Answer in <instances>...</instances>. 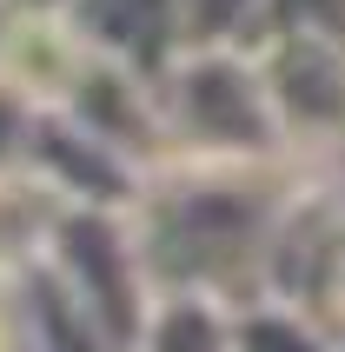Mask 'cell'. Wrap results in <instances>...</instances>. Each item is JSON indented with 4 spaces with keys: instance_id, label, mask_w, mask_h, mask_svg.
I'll list each match as a JSON object with an SVG mask.
<instances>
[{
    "instance_id": "obj_1",
    "label": "cell",
    "mask_w": 345,
    "mask_h": 352,
    "mask_svg": "<svg viewBox=\"0 0 345 352\" xmlns=\"http://www.w3.org/2000/svg\"><path fill=\"white\" fill-rule=\"evenodd\" d=\"M159 120L199 160H252L272 140H286L266 74H259V54L239 40L186 47L172 60L159 74Z\"/></svg>"
},
{
    "instance_id": "obj_3",
    "label": "cell",
    "mask_w": 345,
    "mask_h": 352,
    "mask_svg": "<svg viewBox=\"0 0 345 352\" xmlns=\"http://www.w3.org/2000/svg\"><path fill=\"white\" fill-rule=\"evenodd\" d=\"M259 14H266V0H186V40H192V47L246 40Z\"/></svg>"
},
{
    "instance_id": "obj_2",
    "label": "cell",
    "mask_w": 345,
    "mask_h": 352,
    "mask_svg": "<svg viewBox=\"0 0 345 352\" xmlns=\"http://www.w3.org/2000/svg\"><path fill=\"white\" fill-rule=\"evenodd\" d=\"M266 94L279 107L286 140L326 146L345 140V40L332 34H266L252 40Z\"/></svg>"
}]
</instances>
